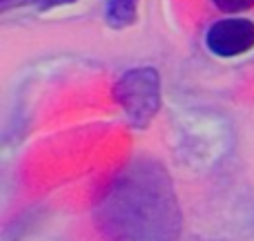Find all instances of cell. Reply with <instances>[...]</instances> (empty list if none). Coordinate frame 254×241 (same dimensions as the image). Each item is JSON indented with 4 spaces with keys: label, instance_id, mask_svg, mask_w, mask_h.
Instances as JSON below:
<instances>
[{
    "label": "cell",
    "instance_id": "obj_1",
    "mask_svg": "<svg viewBox=\"0 0 254 241\" xmlns=\"http://www.w3.org/2000/svg\"><path fill=\"white\" fill-rule=\"evenodd\" d=\"M94 221L105 241H176L183 217L167 170L149 157L129 161L98 199Z\"/></svg>",
    "mask_w": 254,
    "mask_h": 241
},
{
    "label": "cell",
    "instance_id": "obj_2",
    "mask_svg": "<svg viewBox=\"0 0 254 241\" xmlns=\"http://www.w3.org/2000/svg\"><path fill=\"white\" fill-rule=\"evenodd\" d=\"M114 96L134 125H147L161 107L158 72L154 67H136L125 72L114 87Z\"/></svg>",
    "mask_w": 254,
    "mask_h": 241
},
{
    "label": "cell",
    "instance_id": "obj_3",
    "mask_svg": "<svg viewBox=\"0 0 254 241\" xmlns=\"http://www.w3.org/2000/svg\"><path fill=\"white\" fill-rule=\"evenodd\" d=\"M207 49L216 56H239L254 47V22L248 18H225L210 27L205 36Z\"/></svg>",
    "mask_w": 254,
    "mask_h": 241
},
{
    "label": "cell",
    "instance_id": "obj_4",
    "mask_svg": "<svg viewBox=\"0 0 254 241\" xmlns=\"http://www.w3.org/2000/svg\"><path fill=\"white\" fill-rule=\"evenodd\" d=\"M138 13V0H107L105 18L112 27H127L136 20Z\"/></svg>",
    "mask_w": 254,
    "mask_h": 241
},
{
    "label": "cell",
    "instance_id": "obj_5",
    "mask_svg": "<svg viewBox=\"0 0 254 241\" xmlns=\"http://www.w3.org/2000/svg\"><path fill=\"white\" fill-rule=\"evenodd\" d=\"M214 4L221 11L239 13V11H248L250 7H254V0H214Z\"/></svg>",
    "mask_w": 254,
    "mask_h": 241
},
{
    "label": "cell",
    "instance_id": "obj_6",
    "mask_svg": "<svg viewBox=\"0 0 254 241\" xmlns=\"http://www.w3.org/2000/svg\"><path fill=\"white\" fill-rule=\"evenodd\" d=\"M22 4H43V0H0V9L2 11H9L13 7H22Z\"/></svg>",
    "mask_w": 254,
    "mask_h": 241
},
{
    "label": "cell",
    "instance_id": "obj_7",
    "mask_svg": "<svg viewBox=\"0 0 254 241\" xmlns=\"http://www.w3.org/2000/svg\"><path fill=\"white\" fill-rule=\"evenodd\" d=\"M69 2H76V0H43L40 9H52V7H61V4H69Z\"/></svg>",
    "mask_w": 254,
    "mask_h": 241
}]
</instances>
